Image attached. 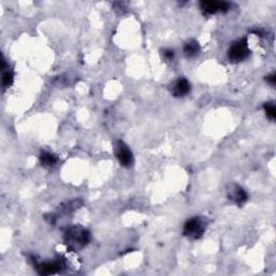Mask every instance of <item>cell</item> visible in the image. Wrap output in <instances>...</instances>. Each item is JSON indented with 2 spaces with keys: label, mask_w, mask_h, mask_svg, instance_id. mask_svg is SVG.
<instances>
[{
  "label": "cell",
  "mask_w": 276,
  "mask_h": 276,
  "mask_svg": "<svg viewBox=\"0 0 276 276\" xmlns=\"http://www.w3.org/2000/svg\"><path fill=\"white\" fill-rule=\"evenodd\" d=\"M163 57L166 61H173L175 57V51L172 49H165L163 51Z\"/></svg>",
  "instance_id": "5bb4252c"
},
{
  "label": "cell",
  "mask_w": 276,
  "mask_h": 276,
  "mask_svg": "<svg viewBox=\"0 0 276 276\" xmlns=\"http://www.w3.org/2000/svg\"><path fill=\"white\" fill-rule=\"evenodd\" d=\"M201 10L205 14H215L218 12H227L230 9V3L227 1H201Z\"/></svg>",
  "instance_id": "52a82bcc"
},
{
  "label": "cell",
  "mask_w": 276,
  "mask_h": 276,
  "mask_svg": "<svg viewBox=\"0 0 276 276\" xmlns=\"http://www.w3.org/2000/svg\"><path fill=\"white\" fill-rule=\"evenodd\" d=\"M206 226V221L201 217H193L185 223L183 235L189 240H199L204 234Z\"/></svg>",
  "instance_id": "7a4b0ae2"
},
{
  "label": "cell",
  "mask_w": 276,
  "mask_h": 276,
  "mask_svg": "<svg viewBox=\"0 0 276 276\" xmlns=\"http://www.w3.org/2000/svg\"><path fill=\"white\" fill-rule=\"evenodd\" d=\"M91 240L89 230L82 226H71L64 232V242L69 251L78 252L87 246Z\"/></svg>",
  "instance_id": "6da1fadb"
},
{
  "label": "cell",
  "mask_w": 276,
  "mask_h": 276,
  "mask_svg": "<svg viewBox=\"0 0 276 276\" xmlns=\"http://www.w3.org/2000/svg\"><path fill=\"white\" fill-rule=\"evenodd\" d=\"M39 160H40V163L43 167L51 168L57 163V156L54 153L49 152V151H41Z\"/></svg>",
  "instance_id": "9c48e42d"
},
{
  "label": "cell",
  "mask_w": 276,
  "mask_h": 276,
  "mask_svg": "<svg viewBox=\"0 0 276 276\" xmlns=\"http://www.w3.org/2000/svg\"><path fill=\"white\" fill-rule=\"evenodd\" d=\"M251 54V50L248 48L247 39H240L239 41H235L232 43L228 51V57L230 61L234 63H239L246 60V58Z\"/></svg>",
  "instance_id": "3957f363"
},
{
  "label": "cell",
  "mask_w": 276,
  "mask_h": 276,
  "mask_svg": "<svg viewBox=\"0 0 276 276\" xmlns=\"http://www.w3.org/2000/svg\"><path fill=\"white\" fill-rule=\"evenodd\" d=\"M66 262L64 259L60 258L53 261H47V262H40L35 266L37 272L40 275H50L55 274L57 272L63 271L64 269H66Z\"/></svg>",
  "instance_id": "277c9868"
},
{
  "label": "cell",
  "mask_w": 276,
  "mask_h": 276,
  "mask_svg": "<svg viewBox=\"0 0 276 276\" xmlns=\"http://www.w3.org/2000/svg\"><path fill=\"white\" fill-rule=\"evenodd\" d=\"M191 91V84L186 78H179L170 85V92L175 97H183Z\"/></svg>",
  "instance_id": "ba28073f"
},
{
  "label": "cell",
  "mask_w": 276,
  "mask_h": 276,
  "mask_svg": "<svg viewBox=\"0 0 276 276\" xmlns=\"http://www.w3.org/2000/svg\"><path fill=\"white\" fill-rule=\"evenodd\" d=\"M201 51V47L196 40H189L185 45H183V53L189 58L195 57L199 55Z\"/></svg>",
  "instance_id": "30bf717a"
},
{
  "label": "cell",
  "mask_w": 276,
  "mask_h": 276,
  "mask_svg": "<svg viewBox=\"0 0 276 276\" xmlns=\"http://www.w3.org/2000/svg\"><path fill=\"white\" fill-rule=\"evenodd\" d=\"M267 80H268L269 83H270V84L272 85V87H274V85H275V81H276V77H275L274 72H273V74H271L270 76H268Z\"/></svg>",
  "instance_id": "9a60e30c"
},
{
  "label": "cell",
  "mask_w": 276,
  "mask_h": 276,
  "mask_svg": "<svg viewBox=\"0 0 276 276\" xmlns=\"http://www.w3.org/2000/svg\"><path fill=\"white\" fill-rule=\"evenodd\" d=\"M264 109L267 114V117L270 120H275L276 117V109H275V105L273 103H266Z\"/></svg>",
  "instance_id": "4fadbf2b"
},
{
  "label": "cell",
  "mask_w": 276,
  "mask_h": 276,
  "mask_svg": "<svg viewBox=\"0 0 276 276\" xmlns=\"http://www.w3.org/2000/svg\"><path fill=\"white\" fill-rule=\"evenodd\" d=\"M83 204L82 201L80 200H72L70 202H66L64 203L62 206H60V213H62L63 215H71L74 214L77 209H79L81 207V205Z\"/></svg>",
  "instance_id": "8fae6325"
},
{
  "label": "cell",
  "mask_w": 276,
  "mask_h": 276,
  "mask_svg": "<svg viewBox=\"0 0 276 276\" xmlns=\"http://www.w3.org/2000/svg\"><path fill=\"white\" fill-rule=\"evenodd\" d=\"M228 198L238 205H243L247 201L248 195L246 191L241 186L236 183H231L227 189Z\"/></svg>",
  "instance_id": "8992f818"
},
{
  "label": "cell",
  "mask_w": 276,
  "mask_h": 276,
  "mask_svg": "<svg viewBox=\"0 0 276 276\" xmlns=\"http://www.w3.org/2000/svg\"><path fill=\"white\" fill-rule=\"evenodd\" d=\"M13 79H14V75L9 68H5V61L2 60V87L9 88L13 83Z\"/></svg>",
  "instance_id": "7c38bea8"
},
{
  "label": "cell",
  "mask_w": 276,
  "mask_h": 276,
  "mask_svg": "<svg viewBox=\"0 0 276 276\" xmlns=\"http://www.w3.org/2000/svg\"><path fill=\"white\" fill-rule=\"evenodd\" d=\"M115 153L117 159L119 160L120 164L124 167H130L133 165L134 163V156L132 151L129 148L128 144L124 143L123 141L119 140L116 142L115 146Z\"/></svg>",
  "instance_id": "5b68a950"
}]
</instances>
